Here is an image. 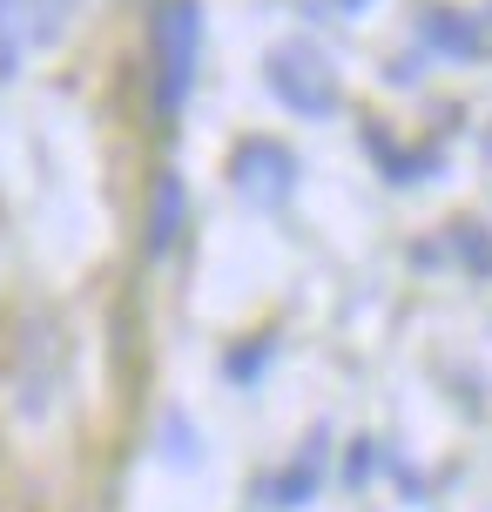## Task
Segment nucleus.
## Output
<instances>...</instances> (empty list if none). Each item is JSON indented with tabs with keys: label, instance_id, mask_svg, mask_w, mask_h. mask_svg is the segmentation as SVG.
I'll use <instances>...</instances> for the list:
<instances>
[{
	"label": "nucleus",
	"instance_id": "1",
	"mask_svg": "<svg viewBox=\"0 0 492 512\" xmlns=\"http://www.w3.org/2000/svg\"><path fill=\"white\" fill-rule=\"evenodd\" d=\"M263 81H270V95L290 108V115H304V122H331L337 108H344V88H337V68L311 41H284V48L263 54Z\"/></svg>",
	"mask_w": 492,
	"mask_h": 512
},
{
	"label": "nucleus",
	"instance_id": "2",
	"mask_svg": "<svg viewBox=\"0 0 492 512\" xmlns=\"http://www.w3.org/2000/svg\"><path fill=\"white\" fill-rule=\"evenodd\" d=\"M196 61H203V7L196 0H162V14H156V102L162 108L189 102Z\"/></svg>",
	"mask_w": 492,
	"mask_h": 512
},
{
	"label": "nucleus",
	"instance_id": "3",
	"mask_svg": "<svg viewBox=\"0 0 492 512\" xmlns=\"http://www.w3.org/2000/svg\"><path fill=\"white\" fill-rule=\"evenodd\" d=\"M230 182L250 209H277L290 189H297V155H290L284 142H270V135H250V142L230 155Z\"/></svg>",
	"mask_w": 492,
	"mask_h": 512
},
{
	"label": "nucleus",
	"instance_id": "4",
	"mask_svg": "<svg viewBox=\"0 0 492 512\" xmlns=\"http://www.w3.org/2000/svg\"><path fill=\"white\" fill-rule=\"evenodd\" d=\"M54 0H0V81L21 75V54L34 41H54Z\"/></svg>",
	"mask_w": 492,
	"mask_h": 512
},
{
	"label": "nucleus",
	"instance_id": "5",
	"mask_svg": "<svg viewBox=\"0 0 492 512\" xmlns=\"http://www.w3.org/2000/svg\"><path fill=\"white\" fill-rule=\"evenodd\" d=\"M418 34H425V48L452 54V61H472V54L486 48V27H479V14H459V7H425Z\"/></svg>",
	"mask_w": 492,
	"mask_h": 512
},
{
	"label": "nucleus",
	"instance_id": "6",
	"mask_svg": "<svg viewBox=\"0 0 492 512\" xmlns=\"http://www.w3.org/2000/svg\"><path fill=\"white\" fill-rule=\"evenodd\" d=\"M182 223H189V189H182L176 169H162V176H156V203H149V256L176 250Z\"/></svg>",
	"mask_w": 492,
	"mask_h": 512
},
{
	"label": "nucleus",
	"instance_id": "7",
	"mask_svg": "<svg viewBox=\"0 0 492 512\" xmlns=\"http://www.w3.org/2000/svg\"><path fill=\"white\" fill-rule=\"evenodd\" d=\"M317 459H324V438H311V452L290 465L284 479H277V506H304L311 499V486H317Z\"/></svg>",
	"mask_w": 492,
	"mask_h": 512
},
{
	"label": "nucleus",
	"instance_id": "8",
	"mask_svg": "<svg viewBox=\"0 0 492 512\" xmlns=\"http://www.w3.org/2000/svg\"><path fill=\"white\" fill-rule=\"evenodd\" d=\"M257 364H270V344H250V351H236V358H230V371H236V378H250Z\"/></svg>",
	"mask_w": 492,
	"mask_h": 512
},
{
	"label": "nucleus",
	"instance_id": "9",
	"mask_svg": "<svg viewBox=\"0 0 492 512\" xmlns=\"http://www.w3.org/2000/svg\"><path fill=\"white\" fill-rule=\"evenodd\" d=\"M337 7H344V14H358V7H371V0H337Z\"/></svg>",
	"mask_w": 492,
	"mask_h": 512
},
{
	"label": "nucleus",
	"instance_id": "10",
	"mask_svg": "<svg viewBox=\"0 0 492 512\" xmlns=\"http://www.w3.org/2000/svg\"><path fill=\"white\" fill-rule=\"evenodd\" d=\"M486 155H492V135H486Z\"/></svg>",
	"mask_w": 492,
	"mask_h": 512
}]
</instances>
